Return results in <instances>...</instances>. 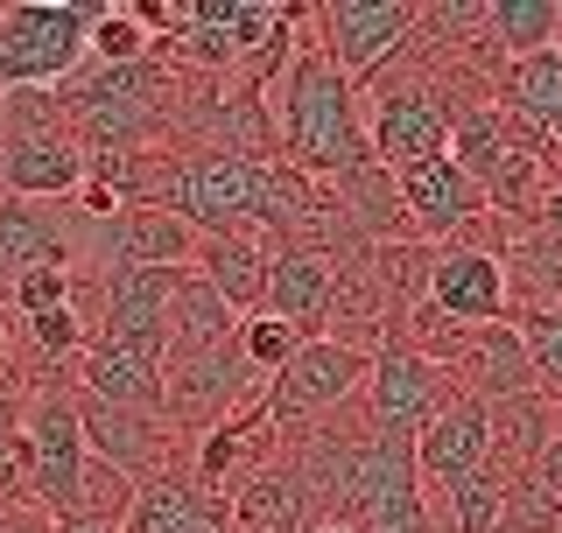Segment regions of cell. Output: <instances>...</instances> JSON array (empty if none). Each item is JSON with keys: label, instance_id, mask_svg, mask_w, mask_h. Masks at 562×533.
Here are the masks:
<instances>
[{"label": "cell", "instance_id": "cell-1", "mask_svg": "<svg viewBox=\"0 0 562 533\" xmlns=\"http://www.w3.org/2000/svg\"><path fill=\"white\" fill-rule=\"evenodd\" d=\"M274 134H281V155H289L295 175H338V183H345V175L373 169L359 84H351L345 70L310 43V29H303V43H295V57H289V78H281Z\"/></svg>", "mask_w": 562, "mask_h": 533}, {"label": "cell", "instance_id": "cell-2", "mask_svg": "<svg viewBox=\"0 0 562 533\" xmlns=\"http://www.w3.org/2000/svg\"><path fill=\"white\" fill-rule=\"evenodd\" d=\"M359 113H366V148H373V169L386 175H408L436 155H450V120H457V99L436 70H415V64H386L359 84Z\"/></svg>", "mask_w": 562, "mask_h": 533}, {"label": "cell", "instance_id": "cell-3", "mask_svg": "<svg viewBox=\"0 0 562 533\" xmlns=\"http://www.w3.org/2000/svg\"><path fill=\"white\" fill-rule=\"evenodd\" d=\"M22 450H29V506L49 512L57 526L78 520L92 450H85V421L70 386H35L22 400Z\"/></svg>", "mask_w": 562, "mask_h": 533}, {"label": "cell", "instance_id": "cell-4", "mask_svg": "<svg viewBox=\"0 0 562 533\" xmlns=\"http://www.w3.org/2000/svg\"><path fill=\"white\" fill-rule=\"evenodd\" d=\"M260 386L268 379L246 365L239 337L233 344H204V351H176V359H162V421L169 429H204L211 435L225 415H239Z\"/></svg>", "mask_w": 562, "mask_h": 533}, {"label": "cell", "instance_id": "cell-5", "mask_svg": "<svg viewBox=\"0 0 562 533\" xmlns=\"http://www.w3.org/2000/svg\"><path fill=\"white\" fill-rule=\"evenodd\" d=\"M464 394L450 372H436L429 359H415L401 337H380L366 351V429L373 435H422L443 407Z\"/></svg>", "mask_w": 562, "mask_h": 533}, {"label": "cell", "instance_id": "cell-6", "mask_svg": "<svg viewBox=\"0 0 562 533\" xmlns=\"http://www.w3.org/2000/svg\"><path fill=\"white\" fill-rule=\"evenodd\" d=\"M303 29L351 84H366L373 70H386L401 49H408L415 8L408 0H324V8H310Z\"/></svg>", "mask_w": 562, "mask_h": 533}, {"label": "cell", "instance_id": "cell-7", "mask_svg": "<svg viewBox=\"0 0 562 533\" xmlns=\"http://www.w3.org/2000/svg\"><path fill=\"white\" fill-rule=\"evenodd\" d=\"M359 386H366V351L359 344H338V337H303V351H295V359L281 365L260 394H268V415H274V435H281V421L330 415V407H345Z\"/></svg>", "mask_w": 562, "mask_h": 533}, {"label": "cell", "instance_id": "cell-8", "mask_svg": "<svg viewBox=\"0 0 562 533\" xmlns=\"http://www.w3.org/2000/svg\"><path fill=\"white\" fill-rule=\"evenodd\" d=\"M506 260L485 253V246H436L429 253V281H422V302H429L443 324L457 330H485L506 316Z\"/></svg>", "mask_w": 562, "mask_h": 533}, {"label": "cell", "instance_id": "cell-9", "mask_svg": "<svg viewBox=\"0 0 562 533\" xmlns=\"http://www.w3.org/2000/svg\"><path fill=\"white\" fill-rule=\"evenodd\" d=\"M330 302H338V266L330 253H310V246H274L268 274H260V316L289 324L295 337H324Z\"/></svg>", "mask_w": 562, "mask_h": 533}, {"label": "cell", "instance_id": "cell-10", "mask_svg": "<svg viewBox=\"0 0 562 533\" xmlns=\"http://www.w3.org/2000/svg\"><path fill=\"white\" fill-rule=\"evenodd\" d=\"M190 233L176 211L162 204H127L99 225V246H92V266H190Z\"/></svg>", "mask_w": 562, "mask_h": 533}, {"label": "cell", "instance_id": "cell-11", "mask_svg": "<svg viewBox=\"0 0 562 533\" xmlns=\"http://www.w3.org/2000/svg\"><path fill=\"white\" fill-rule=\"evenodd\" d=\"M485 456H492V415H485V400H471V394H457L443 415L415 435V470H422L429 491H450L457 477H471Z\"/></svg>", "mask_w": 562, "mask_h": 533}, {"label": "cell", "instance_id": "cell-12", "mask_svg": "<svg viewBox=\"0 0 562 533\" xmlns=\"http://www.w3.org/2000/svg\"><path fill=\"white\" fill-rule=\"evenodd\" d=\"M78 394L99 400V407H120V415H148L162 421V365L140 359V351L113 344V337H92V344L78 351Z\"/></svg>", "mask_w": 562, "mask_h": 533}, {"label": "cell", "instance_id": "cell-13", "mask_svg": "<svg viewBox=\"0 0 562 533\" xmlns=\"http://www.w3.org/2000/svg\"><path fill=\"white\" fill-rule=\"evenodd\" d=\"M394 190H401V211H408V225H422V233H436V239H464L471 225L485 218V190L471 183V175L457 169L450 155H436V162L394 175Z\"/></svg>", "mask_w": 562, "mask_h": 533}, {"label": "cell", "instance_id": "cell-14", "mask_svg": "<svg viewBox=\"0 0 562 533\" xmlns=\"http://www.w3.org/2000/svg\"><path fill=\"white\" fill-rule=\"evenodd\" d=\"M78 190H85V148H78V134H43V140H8V148H0V197L70 204Z\"/></svg>", "mask_w": 562, "mask_h": 533}, {"label": "cell", "instance_id": "cell-15", "mask_svg": "<svg viewBox=\"0 0 562 533\" xmlns=\"http://www.w3.org/2000/svg\"><path fill=\"white\" fill-rule=\"evenodd\" d=\"M78 421H85V450L99 464H113L120 477L148 485L162 477V442H169V421H148V415H120V407H99L78 394Z\"/></svg>", "mask_w": 562, "mask_h": 533}, {"label": "cell", "instance_id": "cell-16", "mask_svg": "<svg viewBox=\"0 0 562 533\" xmlns=\"http://www.w3.org/2000/svg\"><path fill=\"white\" fill-rule=\"evenodd\" d=\"M450 372L464 379V394H471V400H514V394H541V386H535V365H527V344H520V330H514V316H499V324L471 330Z\"/></svg>", "mask_w": 562, "mask_h": 533}, {"label": "cell", "instance_id": "cell-17", "mask_svg": "<svg viewBox=\"0 0 562 533\" xmlns=\"http://www.w3.org/2000/svg\"><path fill=\"white\" fill-rule=\"evenodd\" d=\"M233 512H225V499H211V491H198V477H148V485L134 491L127 520H120V533H233L225 526Z\"/></svg>", "mask_w": 562, "mask_h": 533}, {"label": "cell", "instance_id": "cell-18", "mask_svg": "<svg viewBox=\"0 0 562 533\" xmlns=\"http://www.w3.org/2000/svg\"><path fill=\"white\" fill-rule=\"evenodd\" d=\"M190 274L211 281V288L233 302V316H260L268 246H260V233H198V246H190Z\"/></svg>", "mask_w": 562, "mask_h": 533}, {"label": "cell", "instance_id": "cell-19", "mask_svg": "<svg viewBox=\"0 0 562 533\" xmlns=\"http://www.w3.org/2000/svg\"><path fill=\"white\" fill-rule=\"evenodd\" d=\"M246 316H233V302H225L211 281H198L183 266L176 274V295H169V359L176 351H204V344H233Z\"/></svg>", "mask_w": 562, "mask_h": 533}, {"label": "cell", "instance_id": "cell-20", "mask_svg": "<svg viewBox=\"0 0 562 533\" xmlns=\"http://www.w3.org/2000/svg\"><path fill=\"white\" fill-rule=\"evenodd\" d=\"M555 8H562V0H492V8H485L492 49H499L506 64L555 49Z\"/></svg>", "mask_w": 562, "mask_h": 533}, {"label": "cell", "instance_id": "cell-21", "mask_svg": "<svg viewBox=\"0 0 562 533\" xmlns=\"http://www.w3.org/2000/svg\"><path fill=\"white\" fill-rule=\"evenodd\" d=\"M506 464H485L471 470V477H457V485L443 491V506H450V526L443 533H499L506 526Z\"/></svg>", "mask_w": 562, "mask_h": 533}, {"label": "cell", "instance_id": "cell-22", "mask_svg": "<svg viewBox=\"0 0 562 533\" xmlns=\"http://www.w3.org/2000/svg\"><path fill=\"white\" fill-rule=\"evenodd\" d=\"M520 344H527V365H535V386L562 407V302H527L514 316Z\"/></svg>", "mask_w": 562, "mask_h": 533}, {"label": "cell", "instance_id": "cell-23", "mask_svg": "<svg viewBox=\"0 0 562 533\" xmlns=\"http://www.w3.org/2000/svg\"><path fill=\"white\" fill-rule=\"evenodd\" d=\"M85 49L105 64V70H127V64H148V35L127 8H92V29H85Z\"/></svg>", "mask_w": 562, "mask_h": 533}, {"label": "cell", "instance_id": "cell-24", "mask_svg": "<svg viewBox=\"0 0 562 533\" xmlns=\"http://www.w3.org/2000/svg\"><path fill=\"white\" fill-rule=\"evenodd\" d=\"M0 506H29V450H22V394L0 386Z\"/></svg>", "mask_w": 562, "mask_h": 533}, {"label": "cell", "instance_id": "cell-25", "mask_svg": "<svg viewBox=\"0 0 562 533\" xmlns=\"http://www.w3.org/2000/svg\"><path fill=\"white\" fill-rule=\"evenodd\" d=\"M239 351H246V365H254L260 379H274V372L303 351V337H295L289 324H274V316H246V324H239Z\"/></svg>", "mask_w": 562, "mask_h": 533}, {"label": "cell", "instance_id": "cell-26", "mask_svg": "<svg viewBox=\"0 0 562 533\" xmlns=\"http://www.w3.org/2000/svg\"><path fill=\"white\" fill-rule=\"evenodd\" d=\"M14 309L22 316H43V309H64L70 302V266H29L22 281H14Z\"/></svg>", "mask_w": 562, "mask_h": 533}, {"label": "cell", "instance_id": "cell-27", "mask_svg": "<svg viewBox=\"0 0 562 533\" xmlns=\"http://www.w3.org/2000/svg\"><path fill=\"white\" fill-rule=\"evenodd\" d=\"M527 477H535V485L562 506V415H555V435L541 442V456H535V470H527Z\"/></svg>", "mask_w": 562, "mask_h": 533}, {"label": "cell", "instance_id": "cell-28", "mask_svg": "<svg viewBox=\"0 0 562 533\" xmlns=\"http://www.w3.org/2000/svg\"><path fill=\"white\" fill-rule=\"evenodd\" d=\"M0 533H57V520L35 506H0Z\"/></svg>", "mask_w": 562, "mask_h": 533}, {"label": "cell", "instance_id": "cell-29", "mask_svg": "<svg viewBox=\"0 0 562 533\" xmlns=\"http://www.w3.org/2000/svg\"><path fill=\"white\" fill-rule=\"evenodd\" d=\"M57 533H120V526H105V520H85V512H78V520H64Z\"/></svg>", "mask_w": 562, "mask_h": 533}, {"label": "cell", "instance_id": "cell-30", "mask_svg": "<svg viewBox=\"0 0 562 533\" xmlns=\"http://www.w3.org/2000/svg\"><path fill=\"white\" fill-rule=\"evenodd\" d=\"M310 533H359V526H345V520H316Z\"/></svg>", "mask_w": 562, "mask_h": 533}, {"label": "cell", "instance_id": "cell-31", "mask_svg": "<svg viewBox=\"0 0 562 533\" xmlns=\"http://www.w3.org/2000/svg\"><path fill=\"white\" fill-rule=\"evenodd\" d=\"M555 533H562V526H555Z\"/></svg>", "mask_w": 562, "mask_h": 533}]
</instances>
